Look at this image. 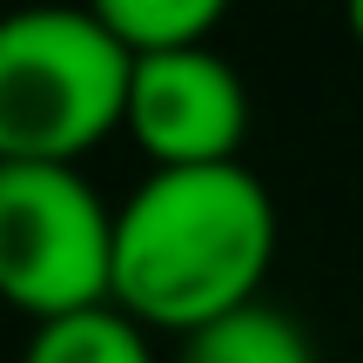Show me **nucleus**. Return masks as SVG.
<instances>
[{"instance_id": "nucleus-2", "label": "nucleus", "mask_w": 363, "mask_h": 363, "mask_svg": "<svg viewBox=\"0 0 363 363\" xmlns=\"http://www.w3.org/2000/svg\"><path fill=\"white\" fill-rule=\"evenodd\" d=\"M135 54L108 34L101 7H21L0 21V162L88 155L128 121Z\"/></svg>"}, {"instance_id": "nucleus-3", "label": "nucleus", "mask_w": 363, "mask_h": 363, "mask_svg": "<svg viewBox=\"0 0 363 363\" xmlns=\"http://www.w3.org/2000/svg\"><path fill=\"white\" fill-rule=\"evenodd\" d=\"M0 296L34 323L115 303V208L61 162H0Z\"/></svg>"}, {"instance_id": "nucleus-6", "label": "nucleus", "mask_w": 363, "mask_h": 363, "mask_svg": "<svg viewBox=\"0 0 363 363\" xmlns=\"http://www.w3.org/2000/svg\"><path fill=\"white\" fill-rule=\"evenodd\" d=\"M21 363H155L148 357V337L121 303H101V310H74L54 316V323H34Z\"/></svg>"}, {"instance_id": "nucleus-8", "label": "nucleus", "mask_w": 363, "mask_h": 363, "mask_svg": "<svg viewBox=\"0 0 363 363\" xmlns=\"http://www.w3.org/2000/svg\"><path fill=\"white\" fill-rule=\"evenodd\" d=\"M350 34L363 40V0H357V7H350Z\"/></svg>"}, {"instance_id": "nucleus-7", "label": "nucleus", "mask_w": 363, "mask_h": 363, "mask_svg": "<svg viewBox=\"0 0 363 363\" xmlns=\"http://www.w3.org/2000/svg\"><path fill=\"white\" fill-rule=\"evenodd\" d=\"M101 21L135 61H148V54L208 48V34L222 27V7L216 0H101Z\"/></svg>"}, {"instance_id": "nucleus-4", "label": "nucleus", "mask_w": 363, "mask_h": 363, "mask_svg": "<svg viewBox=\"0 0 363 363\" xmlns=\"http://www.w3.org/2000/svg\"><path fill=\"white\" fill-rule=\"evenodd\" d=\"M128 135L155 169H216L242 155L249 94L242 74L216 48H182L135 61L128 81Z\"/></svg>"}, {"instance_id": "nucleus-1", "label": "nucleus", "mask_w": 363, "mask_h": 363, "mask_svg": "<svg viewBox=\"0 0 363 363\" xmlns=\"http://www.w3.org/2000/svg\"><path fill=\"white\" fill-rule=\"evenodd\" d=\"M276 256V202L242 162L155 169L115 208V303L135 323L189 330L256 303Z\"/></svg>"}, {"instance_id": "nucleus-5", "label": "nucleus", "mask_w": 363, "mask_h": 363, "mask_svg": "<svg viewBox=\"0 0 363 363\" xmlns=\"http://www.w3.org/2000/svg\"><path fill=\"white\" fill-rule=\"evenodd\" d=\"M182 363H316L310 337L289 310H269V303H242V310L216 316V323L189 330L182 337Z\"/></svg>"}]
</instances>
